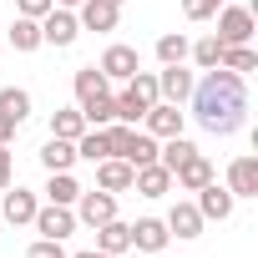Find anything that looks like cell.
<instances>
[{"label":"cell","mask_w":258,"mask_h":258,"mask_svg":"<svg viewBox=\"0 0 258 258\" xmlns=\"http://www.w3.org/2000/svg\"><path fill=\"white\" fill-rule=\"evenodd\" d=\"M192 116H198V126L203 132H213V137H233L238 126L248 121V86H243V76L238 71H228V66H213L203 81H192Z\"/></svg>","instance_id":"6da1fadb"},{"label":"cell","mask_w":258,"mask_h":258,"mask_svg":"<svg viewBox=\"0 0 258 258\" xmlns=\"http://www.w3.org/2000/svg\"><path fill=\"white\" fill-rule=\"evenodd\" d=\"M253 31H258V21H253L248 6H218V31H213V36H218L223 46H248Z\"/></svg>","instance_id":"7a4b0ae2"},{"label":"cell","mask_w":258,"mask_h":258,"mask_svg":"<svg viewBox=\"0 0 258 258\" xmlns=\"http://www.w3.org/2000/svg\"><path fill=\"white\" fill-rule=\"evenodd\" d=\"M76 36H81V21H76L66 6H51V11L41 16V46H56V51H66Z\"/></svg>","instance_id":"3957f363"},{"label":"cell","mask_w":258,"mask_h":258,"mask_svg":"<svg viewBox=\"0 0 258 258\" xmlns=\"http://www.w3.org/2000/svg\"><path fill=\"white\" fill-rule=\"evenodd\" d=\"M36 233L41 238H56V243H66L71 233H76V213L71 208H61V203H46V208H36Z\"/></svg>","instance_id":"277c9868"},{"label":"cell","mask_w":258,"mask_h":258,"mask_svg":"<svg viewBox=\"0 0 258 258\" xmlns=\"http://www.w3.org/2000/svg\"><path fill=\"white\" fill-rule=\"evenodd\" d=\"M192 71H187V61L182 66H162L157 71V101H172V106H182L187 96H192Z\"/></svg>","instance_id":"5b68a950"},{"label":"cell","mask_w":258,"mask_h":258,"mask_svg":"<svg viewBox=\"0 0 258 258\" xmlns=\"http://www.w3.org/2000/svg\"><path fill=\"white\" fill-rule=\"evenodd\" d=\"M71 213H76V223H86V228H101L106 218H116V198L111 192H81L76 203H71Z\"/></svg>","instance_id":"8992f818"},{"label":"cell","mask_w":258,"mask_h":258,"mask_svg":"<svg viewBox=\"0 0 258 258\" xmlns=\"http://www.w3.org/2000/svg\"><path fill=\"white\" fill-rule=\"evenodd\" d=\"M233 192L228 187H218V182H208V187H198V213H203V223H228L233 218Z\"/></svg>","instance_id":"52a82bcc"},{"label":"cell","mask_w":258,"mask_h":258,"mask_svg":"<svg viewBox=\"0 0 258 258\" xmlns=\"http://www.w3.org/2000/svg\"><path fill=\"white\" fill-rule=\"evenodd\" d=\"M137 71H142V61H137L132 46H106V56H101V76L106 81H132Z\"/></svg>","instance_id":"ba28073f"},{"label":"cell","mask_w":258,"mask_h":258,"mask_svg":"<svg viewBox=\"0 0 258 258\" xmlns=\"http://www.w3.org/2000/svg\"><path fill=\"white\" fill-rule=\"evenodd\" d=\"M142 121H147V137H177V132H182V106H172V101H152Z\"/></svg>","instance_id":"9c48e42d"},{"label":"cell","mask_w":258,"mask_h":258,"mask_svg":"<svg viewBox=\"0 0 258 258\" xmlns=\"http://www.w3.org/2000/svg\"><path fill=\"white\" fill-rule=\"evenodd\" d=\"M228 192L233 198H258V157H233L228 162Z\"/></svg>","instance_id":"30bf717a"},{"label":"cell","mask_w":258,"mask_h":258,"mask_svg":"<svg viewBox=\"0 0 258 258\" xmlns=\"http://www.w3.org/2000/svg\"><path fill=\"white\" fill-rule=\"evenodd\" d=\"M132 187H137L142 198H167V192H172V172H167L162 162H142V167L132 172Z\"/></svg>","instance_id":"8fae6325"},{"label":"cell","mask_w":258,"mask_h":258,"mask_svg":"<svg viewBox=\"0 0 258 258\" xmlns=\"http://www.w3.org/2000/svg\"><path fill=\"white\" fill-rule=\"evenodd\" d=\"M81 31H116L121 21V6H111V0H81Z\"/></svg>","instance_id":"7c38bea8"},{"label":"cell","mask_w":258,"mask_h":258,"mask_svg":"<svg viewBox=\"0 0 258 258\" xmlns=\"http://www.w3.org/2000/svg\"><path fill=\"white\" fill-rule=\"evenodd\" d=\"M132 162H121V157H101L96 162V187L101 192H126V187H132Z\"/></svg>","instance_id":"4fadbf2b"},{"label":"cell","mask_w":258,"mask_h":258,"mask_svg":"<svg viewBox=\"0 0 258 258\" xmlns=\"http://www.w3.org/2000/svg\"><path fill=\"white\" fill-rule=\"evenodd\" d=\"M167 238H172V233H167L162 218H137V223H132V248H142V253H162Z\"/></svg>","instance_id":"5bb4252c"},{"label":"cell","mask_w":258,"mask_h":258,"mask_svg":"<svg viewBox=\"0 0 258 258\" xmlns=\"http://www.w3.org/2000/svg\"><path fill=\"white\" fill-rule=\"evenodd\" d=\"M213 182V162L203 157V152H192L177 172H172V187H187V192H198V187H208Z\"/></svg>","instance_id":"9a60e30c"},{"label":"cell","mask_w":258,"mask_h":258,"mask_svg":"<svg viewBox=\"0 0 258 258\" xmlns=\"http://www.w3.org/2000/svg\"><path fill=\"white\" fill-rule=\"evenodd\" d=\"M162 223H167V233H177V238H203V213H198V203H172V213H167Z\"/></svg>","instance_id":"2e32d148"},{"label":"cell","mask_w":258,"mask_h":258,"mask_svg":"<svg viewBox=\"0 0 258 258\" xmlns=\"http://www.w3.org/2000/svg\"><path fill=\"white\" fill-rule=\"evenodd\" d=\"M96 248L101 253H126V248H132V223H121V218H106L101 228H96Z\"/></svg>","instance_id":"e0dca14e"},{"label":"cell","mask_w":258,"mask_h":258,"mask_svg":"<svg viewBox=\"0 0 258 258\" xmlns=\"http://www.w3.org/2000/svg\"><path fill=\"white\" fill-rule=\"evenodd\" d=\"M41 167H46V172H71V167H76V142L51 137V142L41 147Z\"/></svg>","instance_id":"ac0fdd59"},{"label":"cell","mask_w":258,"mask_h":258,"mask_svg":"<svg viewBox=\"0 0 258 258\" xmlns=\"http://www.w3.org/2000/svg\"><path fill=\"white\" fill-rule=\"evenodd\" d=\"M36 208H41V203H36V192H26V187L6 192V203H0L6 223H16V228H21V223H31V218H36Z\"/></svg>","instance_id":"d6986e66"},{"label":"cell","mask_w":258,"mask_h":258,"mask_svg":"<svg viewBox=\"0 0 258 258\" xmlns=\"http://www.w3.org/2000/svg\"><path fill=\"white\" fill-rule=\"evenodd\" d=\"M0 116L21 126V121L31 116V91H26V86H0Z\"/></svg>","instance_id":"ffe728a7"},{"label":"cell","mask_w":258,"mask_h":258,"mask_svg":"<svg viewBox=\"0 0 258 258\" xmlns=\"http://www.w3.org/2000/svg\"><path fill=\"white\" fill-rule=\"evenodd\" d=\"M76 157H86V162H101V157H111V142H106V126H86V132L76 137Z\"/></svg>","instance_id":"44dd1931"},{"label":"cell","mask_w":258,"mask_h":258,"mask_svg":"<svg viewBox=\"0 0 258 258\" xmlns=\"http://www.w3.org/2000/svg\"><path fill=\"white\" fill-rule=\"evenodd\" d=\"M71 91H76V106H81V101H91V96H101V91H106L101 66H81V71L71 76Z\"/></svg>","instance_id":"7402d4cb"},{"label":"cell","mask_w":258,"mask_h":258,"mask_svg":"<svg viewBox=\"0 0 258 258\" xmlns=\"http://www.w3.org/2000/svg\"><path fill=\"white\" fill-rule=\"evenodd\" d=\"M192 152H198V147H192V142H187V137L177 132V137H162V147H157V162H162L167 172H177V167H182V162H187Z\"/></svg>","instance_id":"603a6c76"},{"label":"cell","mask_w":258,"mask_h":258,"mask_svg":"<svg viewBox=\"0 0 258 258\" xmlns=\"http://www.w3.org/2000/svg\"><path fill=\"white\" fill-rule=\"evenodd\" d=\"M81 116H86V126H111V121H116V101H111V91L81 101Z\"/></svg>","instance_id":"cb8c5ba5"},{"label":"cell","mask_w":258,"mask_h":258,"mask_svg":"<svg viewBox=\"0 0 258 258\" xmlns=\"http://www.w3.org/2000/svg\"><path fill=\"white\" fill-rule=\"evenodd\" d=\"M81 198V182L71 177V172H51V182H46V203H61V208H71Z\"/></svg>","instance_id":"d4e9b609"},{"label":"cell","mask_w":258,"mask_h":258,"mask_svg":"<svg viewBox=\"0 0 258 258\" xmlns=\"http://www.w3.org/2000/svg\"><path fill=\"white\" fill-rule=\"evenodd\" d=\"M86 132V116H81V106H66V111H56L51 116V137H66V142H76Z\"/></svg>","instance_id":"484cf974"},{"label":"cell","mask_w":258,"mask_h":258,"mask_svg":"<svg viewBox=\"0 0 258 258\" xmlns=\"http://www.w3.org/2000/svg\"><path fill=\"white\" fill-rule=\"evenodd\" d=\"M11 46H16V51H36V46H41V21L16 16V21H11Z\"/></svg>","instance_id":"4316f807"},{"label":"cell","mask_w":258,"mask_h":258,"mask_svg":"<svg viewBox=\"0 0 258 258\" xmlns=\"http://www.w3.org/2000/svg\"><path fill=\"white\" fill-rule=\"evenodd\" d=\"M187 56H192L203 71H213V66L223 61V41H218V36H203V41H192V46H187Z\"/></svg>","instance_id":"83f0119b"},{"label":"cell","mask_w":258,"mask_h":258,"mask_svg":"<svg viewBox=\"0 0 258 258\" xmlns=\"http://www.w3.org/2000/svg\"><path fill=\"white\" fill-rule=\"evenodd\" d=\"M218 66H228V71H238V76H243V71H258V51H253V46H223V61H218Z\"/></svg>","instance_id":"f1b7e54d"},{"label":"cell","mask_w":258,"mask_h":258,"mask_svg":"<svg viewBox=\"0 0 258 258\" xmlns=\"http://www.w3.org/2000/svg\"><path fill=\"white\" fill-rule=\"evenodd\" d=\"M157 61H162V66H182V61H187V36H182V31H177V36H162V41H157Z\"/></svg>","instance_id":"f546056e"},{"label":"cell","mask_w":258,"mask_h":258,"mask_svg":"<svg viewBox=\"0 0 258 258\" xmlns=\"http://www.w3.org/2000/svg\"><path fill=\"white\" fill-rule=\"evenodd\" d=\"M182 16L187 21H208V16H218V0H182Z\"/></svg>","instance_id":"4dcf8cb0"},{"label":"cell","mask_w":258,"mask_h":258,"mask_svg":"<svg viewBox=\"0 0 258 258\" xmlns=\"http://www.w3.org/2000/svg\"><path fill=\"white\" fill-rule=\"evenodd\" d=\"M26 258H66V248H61V243H56V238H36V243H31V253H26Z\"/></svg>","instance_id":"1f68e13d"},{"label":"cell","mask_w":258,"mask_h":258,"mask_svg":"<svg viewBox=\"0 0 258 258\" xmlns=\"http://www.w3.org/2000/svg\"><path fill=\"white\" fill-rule=\"evenodd\" d=\"M51 6H56V0H16V16H31V21H41Z\"/></svg>","instance_id":"d6a6232c"},{"label":"cell","mask_w":258,"mask_h":258,"mask_svg":"<svg viewBox=\"0 0 258 258\" xmlns=\"http://www.w3.org/2000/svg\"><path fill=\"white\" fill-rule=\"evenodd\" d=\"M11 177H16V157H11V147H0V192L11 187Z\"/></svg>","instance_id":"836d02e7"},{"label":"cell","mask_w":258,"mask_h":258,"mask_svg":"<svg viewBox=\"0 0 258 258\" xmlns=\"http://www.w3.org/2000/svg\"><path fill=\"white\" fill-rule=\"evenodd\" d=\"M16 132H21V126H16V121H6V116H0V147H11V142H16Z\"/></svg>","instance_id":"e575fe53"},{"label":"cell","mask_w":258,"mask_h":258,"mask_svg":"<svg viewBox=\"0 0 258 258\" xmlns=\"http://www.w3.org/2000/svg\"><path fill=\"white\" fill-rule=\"evenodd\" d=\"M71 258H111V253H101V248H86V253H71Z\"/></svg>","instance_id":"d590c367"},{"label":"cell","mask_w":258,"mask_h":258,"mask_svg":"<svg viewBox=\"0 0 258 258\" xmlns=\"http://www.w3.org/2000/svg\"><path fill=\"white\" fill-rule=\"evenodd\" d=\"M56 6H66V11H71V6H81V0H56Z\"/></svg>","instance_id":"8d00e7d4"},{"label":"cell","mask_w":258,"mask_h":258,"mask_svg":"<svg viewBox=\"0 0 258 258\" xmlns=\"http://www.w3.org/2000/svg\"><path fill=\"white\" fill-rule=\"evenodd\" d=\"M111 6H126V0H111Z\"/></svg>","instance_id":"74e56055"},{"label":"cell","mask_w":258,"mask_h":258,"mask_svg":"<svg viewBox=\"0 0 258 258\" xmlns=\"http://www.w3.org/2000/svg\"><path fill=\"white\" fill-rule=\"evenodd\" d=\"M218 6H223V0H218Z\"/></svg>","instance_id":"f35d334b"}]
</instances>
